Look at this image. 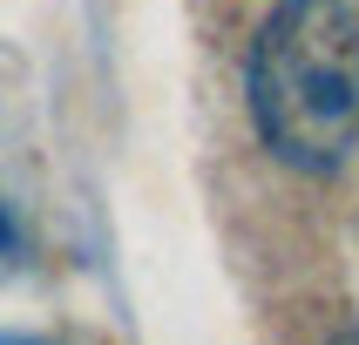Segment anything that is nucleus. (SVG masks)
Returning <instances> with one entry per match:
<instances>
[{
    "mask_svg": "<svg viewBox=\"0 0 359 345\" xmlns=\"http://www.w3.org/2000/svg\"><path fill=\"white\" fill-rule=\"evenodd\" d=\"M244 95L285 169L332 176L359 142V14L346 0H278L251 41Z\"/></svg>",
    "mask_w": 359,
    "mask_h": 345,
    "instance_id": "f257e3e1",
    "label": "nucleus"
},
{
    "mask_svg": "<svg viewBox=\"0 0 359 345\" xmlns=\"http://www.w3.org/2000/svg\"><path fill=\"white\" fill-rule=\"evenodd\" d=\"M14 251H20V230H14V217L0 210V258H14Z\"/></svg>",
    "mask_w": 359,
    "mask_h": 345,
    "instance_id": "f03ea898",
    "label": "nucleus"
},
{
    "mask_svg": "<svg viewBox=\"0 0 359 345\" xmlns=\"http://www.w3.org/2000/svg\"><path fill=\"white\" fill-rule=\"evenodd\" d=\"M0 345H48V339H34V332H0Z\"/></svg>",
    "mask_w": 359,
    "mask_h": 345,
    "instance_id": "7ed1b4c3",
    "label": "nucleus"
}]
</instances>
